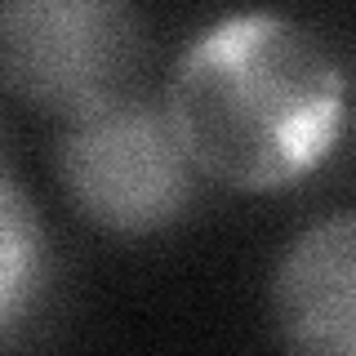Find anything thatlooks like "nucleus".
<instances>
[{"label":"nucleus","instance_id":"1","mask_svg":"<svg viewBox=\"0 0 356 356\" xmlns=\"http://www.w3.org/2000/svg\"><path fill=\"white\" fill-rule=\"evenodd\" d=\"M343 103V67L316 31L285 14H232L187 44L165 111L200 174L267 192L330 156Z\"/></svg>","mask_w":356,"mask_h":356},{"label":"nucleus","instance_id":"2","mask_svg":"<svg viewBox=\"0 0 356 356\" xmlns=\"http://www.w3.org/2000/svg\"><path fill=\"white\" fill-rule=\"evenodd\" d=\"M143 18L120 0L0 5V81L22 103L81 120L129 98Z\"/></svg>","mask_w":356,"mask_h":356},{"label":"nucleus","instance_id":"3","mask_svg":"<svg viewBox=\"0 0 356 356\" xmlns=\"http://www.w3.org/2000/svg\"><path fill=\"white\" fill-rule=\"evenodd\" d=\"M192 170L170 111L138 98L67 120L58 138L63 192L89 222L125 236L170 227L192 200Z\"/></svg>","mask_w":356,"mask_h":356},{"label":"nucleus","instance_id":"4","mask_svg":"<svg viewBox=\"0 0 356 356\" xmlns=\"http://www.w3.org/2000/svg\"><path fill=\"white\" fill-rule=\"evenodd\" d=\"M272 312L289 356H356V214H334L289 245Z\"/></svg>","mask_w":356,"mask_h":356},{"label":"nucleus","instance_id":"5","mask_svg":"<svg viewBox=\"0 0 356 356\" xmlns=\"http://www.w3.org/2000/svg\"><path fill=\"white\" fill-rule=\"evenodd\" d=\"M44 276V227L18 183L0 170V325L31 307Z\"/></svg>","mask_w":356,"mask_h":356}]
</instances>
